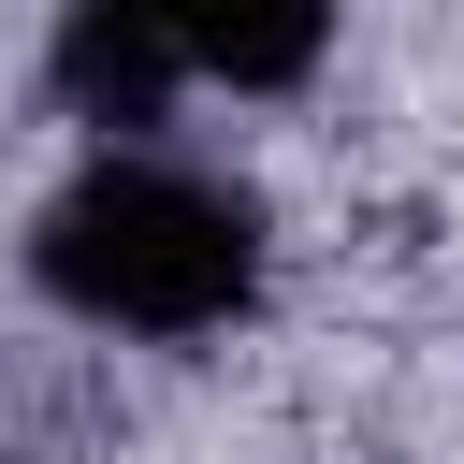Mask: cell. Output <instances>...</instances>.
<instances>
[{"label": "cell", "instance_id": "cell-2", "mask_svg": "<svg viewBox=\"0 0 464 464\" xmlns=\"http://www.w3.org/2000/svg\"><path fill=\"white\" fill-rule=\"evenodd\" d=\"M174 87H304L334 44V0H130Z\"/></svg>", "mask_w": 464, "mask_h": 464}, {"label": "cell", "instance_id": "cell-1", "mask_svg": "<svg viewBox=\"0 0 464 464\" xmlns=\"http://www.w3.org/2000/svg\"><path fill=\"white\" fill-rule=\"evenodd\" d=\"M29 276L87 334H218L261 290V203L188 174V160H102L44 203Z\"/></svg>", "mask_w": 464, "mask_h": 464}]
</instances>
